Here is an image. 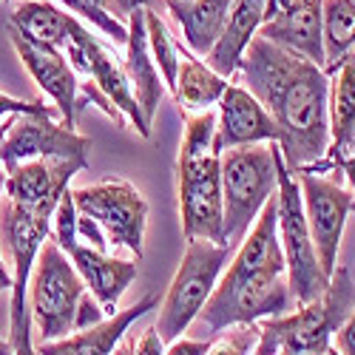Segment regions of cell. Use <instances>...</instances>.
I'll use <instances>...</instances> for the list:
<instances>
[{"label":"cell","mask_w":355,"mask_h":355,"mask_svg":"<svg viewBox=\"0 0 355 355\" xmlns=\"http://www.w3.org/2000/svg\"><path fill=\"white\" fill-rule=\"evenodd\" d=\"M293 295L287 284V264L279 245L276 196L264 205L250 233L242 239L225 276L216 282L208 304L196 315L199 333L216 338L236 324H259L290 310Z\"/></svg>","instance_id":"cell-2"},{"label":"cell","mask_w":355,"mask_h":355,"mask_svg":"<svg viewBox=\"0 0 355 355\" xmlns=\"http://www.w3.org/2000/svg\"><path fill=\"white\" fill-rule=\"evenodd\" d=\"M336 338V349L341 352V355H355V307H352V313H349V318L338 327V333L333 336Z\"/></svg>","instance_id":"cell-37"},{"label":"cell","mask_w":355,"mask_h":355,"mask_svg":"<svg viewBox=\"0 0 355 355\" xmlns=\"http://www.w3.org/2000/svg\"><path fill=\"white\" fill-rule=\"evenodd\" d=\"M333 171H344L349 188L355 191V142L349 145V151H347V154H341V157L333 162Z\"/></svg>","instance_id":"cell-39"},{"label":"cell","mask_w":355,"mask_h":355,"mask_svg":"<svg viewBox=\"0 0 355 355\" xmlns=\"http://www.w3.org/2000/svg\"><path fill=\"white\" fill-rule=\"evenodd\" d=\"M54 230H51V239L57 242V248H60L63 253H69L77 242V205H74V193L66 191L63 199L57 202L54 208Z\"/></svg>","instance_id":"cell-30"},{"label":"cell","mask_w":355,"mask_h":355,"mask_svg":"<svg viewBox=\"0 0 355 355\" xmlns=\"http://www.w3.org/2000/svg\"><path fill=\"white\" fill-rule=\"evenodd\" d=\"M227 88V80L219 77L208 63L196 60L193 54L182 51V63H180V74H176V103H180L188 114H202L211 111V105H219L222 94Z\"/></svg>","instance_id":"cell-25"},{"label":"cell","mask_w":355,"mask_h":355,"mask_svg":"<svg viewBox=\"0 0 355 355\" xmlns=\"http://www.w3.org/2000/svg\"><path fill=\"white\" fill-rule=\"evenodd\" d=\"M279 142L239 145L222 151L225 245H242L261 208L279 193Z\"/></svg>","instance_id":"cell-4"},{"label":"cell","mask_w":355,"mask_h":355,"mask_svg":"<svg viewBox=\"0 0 355 355\" xmlns=\"http://www.w3.org/2000/svg\"><path fill=\"white\" fill-rule=\"evenodd\" d=\"M12 282H15L12 273L6 270V264L0 261V293H9V290H12Z\"/></svg>","instance_id":"cell-41"},{"label":"cell","mask_w":355,"mask_h":355,"mask_svg":"<svg viewBox=\"0 0 355 355\" xmlns=\"http://www.w3.org/2000/svg\"><path fill=\"white\" fill-rule=\"evenodd\" d=\"M321 355H341V352H338V349H336V347H333V344H330V347H327V349H324V352H321Z\"/></svg>","instance_id":"cell-46"},{"label":"cell","mask_w":355,"mask_h":355,"mask_svg":"<svg viewBox=\"0 0 355 355\" xmlns=\"http://www.w3.org/2000/svg\"><path fill=\"white\" fill-rule=\"evenodd\" d=\"M299 185H302L304 216H307L310 239L318 256V268L330 279L338 268V248H341L344 225L349 216L352 193L338 182L324 180V176H315V173H299Z\"/></svg>","instance_id":"cell-12"},{"label":"cell","mask_w":355,"mask_h":355,"mask_svg":"<svg viewBox=\"0 0 355 355\" xmlns=\"http://www.w3.org/2000/svg\"><path fill=\"white\" fill-rule=\"evenodd\" d=\"M349 214H355V196H352V202H349Z\"/></svg>","instance_id":"cell-47"},{"label":"cell","mask_w":355,"mask_h":355,"mask_svg":"<svg viewBox=\"0 0 355 355\" xmlns=\"http://www.w3.org/2000/svg\"><path fill=\"white\" fill-rule=\"evenodd\" d=\"M6 193V171H0V196Z\"/></svg>","instance_id":"cell-45"},{"label":"cell","mask_w":355,"mask_h":355,"mask_svg":"<svg viewBox=\"0 0 355 355\" xmlns=\"http://www.w3.org/2000/svg\"><path fill=\"white\" fill-rule=\"evenodd\" d=\"M211 341L208 338H176L173 344H168L165 355H208Z\"/></svg>","instance_id":"cell-36"},{"label":"cell","mask_w":355,"mask_h":355,"mask_svg":"<svg viewBox=\"0 0 355 355\" xmlns=\"http://www.w3.org/2000/svg\"><path fill=\"white\" fill-rule=\"evenodd\" d=\"M302 0H264V20H273L284 12H290L293 6H299Z\"/></svg>","instance_id":"cell-40"},{"label":"cell","mask_w":355,"mask_h":355,"mask_svg":"<svg viewBox=\"0 0 355 355\" xmlns=\"http://www.w3.org/2000/svg\"><path fill=\"white\" fill-rule=\"evenodd\" d=\"M15 116H57V108L46 105L43 100H15L0 92V123L15 120Z\"/></svg>","instance_id":"cell-31"},{"label":"cell","mask_w":355,"mask_h":355,"mask_svg":"<svg viewBox=\"0 0 355 355\" xmlns=\"http://www.w3.org/2000/svg\"><path fill=\"white\" fill-rule=\"evenodd\" d=\"M165 3H168V0H165ZM180 3H191V0H180Z\"/></svg>","instance_id":"cell-48"},{"label":"cell","mask_w":355,"mask_h":355,"mask_svg":"<svg viewBox=\"0 0 355 355\" xmlns=\"http://www.w3.org/2000/svg\"><path fill=\"white\" fill-rule=\"evenodd\" d=\"M9 40H12L17 57L23 60V66L28 69V74H32L35 83L46 92V97H51L57 114H60V123L74 131L80 80H77L74 69L69 66L66 54L51 49V46H43L32 37H26L23 32H17L12 26H9Z\"/></svg>","instance_id":"cell-14"},{"label":"cell","mask_w":355,"mask_h":355,"mask_svg":"<svg viewBox=\"0 0 355 355\" xmlns=\"http://www.w3.org/2000/svg\"><path fill=\"white\" fill-rule=\"evenodd\" d=\"M57 3H63L74 17H83V20H88V23H94L100 32H105V37H108L114 46H125V40H128V26H123L114 15L97 9L92 0H57Z\"/></svg>","instance_id":"cell-28"},{"label":"cell","mask_w":355,"mask_h":355,"mask_svg":"<svg viewBox=\"0 0 355 355\" xmlns=\"http://www.w3.org/2000/svg\"><path fill=\"white\" fill-rule=\"evenodd\" d=\"M63 54H66L69 66L74 69V74H85L88 80H92L108 97V103L134 123L139 137H145V139L151 137V125L145 123V116L137 105V97L131 92L128 77H125L123 60H116V54L105 43H100L77 17L71 23V35H69V43H66Z\"/></svg>","instance_id":"cell-10"},{"label":"cell","mask_w":355,"mask_h":355,"mask_svg":"<svg viewBox=\"0 0 355 355\" xmlns=\"http://www.w3.org/2000/svg\"><path fill=\"white\" fill-rule=\"evenodd\" d=\"M85 284L74 270L71 259L57 248L54 239H46L28 279V310L37 330V341H57L74 333L77 310L85 295Z\"/></svg>","instance_id":"cell-6"},{"label":"cell","mask_w":355,"mask_h":355,"mask_svg":"<svg viewBox=\"0 0 355 355\" xmlns=\"http://www.w3.org/2000/svg\"><path fill=\"white\" fill-rule=\"evenodd\" d=\"M0 355H12V344H9V338H0Z\"/></svg>","instance_id":"cell-44"},{"label":"cell","mask_w":355,"mask_h":355,"mask_svg":"<svg viewBox=\"0 0 355 355\" xmlns=\"http://www.w3.org/2000/svg\"><path fill=\"white\" fill-rule=\"evenodd\" d=\"M85 168V162L71 159H28L17 165L12 173H6V199L51 222L57 202L69 191L74 173Z\"/></svg>","instance_id":"cell-13"},{"label":"cell","mask_w":355,"mask_h":355,"mask_svg":"<svg viewBox=\"0 0 355 355\" xmlns=\"http://www.w3.org/2000/svg\"><path fill=\"white\" fill-rule=\"evenodd\" d=\"M279 168V193H276V227H279V245L287 264V284L295 307H304L324 295L330 279L321 273L318 256L310 239V227L304 216V202H302V185L284 165L282 148L276 154Z\"/></svg>","instance_id":"cell-5"},{"label":"cell","mask_w":355,"mask_h":355,"mask_svg":"<svg viewBox=\"0 0 355 355\" xmlns=\"http://www.w3.org/2000/svg\"><path fill=\"white\" fill-rule=\"evenodd\" d=\"M74 15L57 9L49 0H23L9 15V26L23 32L26 37H32L43 46H51L57 51H63L71 35Z\"/></svg>","instance_id":"cell-23"},{"label":"cell","mask_w":355,"mask_h":355,"mask_svg":"<svg viewBox=\"0 0 355 355\" xmlns=\"http://www.w3.org/2000/svg\"><path fill=\"white\" fill-rule=\"evenodd\" d=\"M105 321V313L103 307L97 304V299L92 293H85L83 295V302H80V310H77V321H74V333L77 330H85V327H94V324Z\"/></svg>","instance_id":"cell-33"},{"label":"cell","mask_w":355,"mask_h":355,"mask_svg":"<svg viewBox=\"0 0 355 355\" xmlns=\"http://www.w3.org/2000/svg\"><path fill=\"white\" fill-rule=\"evenodd\" d=\"M9 344H12V355H40L37 344H35L32 313L17 321H9Z\"/></svg>","instance_id":"cell-32"},{"label":"cell","mask_w":355,"mask_h":355,"mask_svg":"<svg viewBox=\"0 0 355 355\" xmlns=\"http://www.w3.org/2000/svg\"><path fill=\"white\" fill-rule=\"evenodd\" d=\"M324 28V71L336 74L347 60H355V0H321Z\"/></svg>","instance_id":"cell-24"},{"label":"cell","mask_w":355,"mask_h":355,"mask_svg":"<svg viewBox=\"0 0 355 355\" xmlns=\"http://www.w3.org/2000/svg\"><path fill=\"white\" fill-rule=\"evenodd\" d=\"M9 128H12V120H6V123H0V145H3V139H6Z\"/></svg>","instance_id":"cell-43"},{"label":"cell","mask_w":355,"mask_h":355,"mask_svg":"<svg viewBox=\"0 0 355 355\" xmlns=\"http://www.w3.org/2000/svg\"><path fill=\"white\" fill-rule=\"evenodd\" d=\"M176 191H180V216H182L185 242L205 239L214 245H225L222 151H214L208 157L176 159Z\"/></svg>","instance_id":"cell-9"},{"label":"cell","mask_w":355,"mask_h":355,"mask_svg":"<svg viewBox=\"0 0 355 355\" xmlns=\"http://www.w3.org/2000/svg\"><path fill=\"white\" fill-rule=\"evenodd\" d=\"M236 0H191V3H180V0H168V12L180 20L185 43L193 54L208 57L214 46L219 43L225 26L230 20Z\"/></svg>","instance_id":"cell-22"},{"label":"cell","mask_w":355,"mask_h":355,"mask_svg":"<svg viewBox=\"0 0 355 355\" xmlns=\"http://www.w3.org/2000/svg\"><path fill=\"white\" fill-rule=\"evenodd\" d=\"M125 77L131 83V92L137 97V105L151 125L157 108L165 94V83L159 77V69L148 49V32H145V9H137L128 15V40H125V60H123Z\"/></svg>","instance_id":"cell-18"},{"label":"cell","mask_w":355,"mask_h":355,"mask_svg":"<svg viewBox=\"0 0 355 355\" xmlns=\"http://www.w3.org/2000/svg\"><path fill=\"white\" fill-rule=\"evenodd\" d=\"M92 3H94L97 9H103V12H108V15H114V0H92Z\"/></svg>","instance_id":"cell-42"},{"label":"cell","mask_w":355,"mask_h":355,"mask_svg":"<svg viewBox=\"0 0 355 355\" xmlns=\"http://www.w3.org/2000/svg\"><path fill=\"white\" fill-rule=\"evenodd\" d=\"M159 299L154 293H148L145 299H139L137 304L125 307V310H116L114 315H108L105 321L94 324V327H85L77 330L66 338H57V341H40L37 352L40 355H111L125 338V333L131 330V324L137 318H142L148 310H157Z\"/></svg>","instance_id":"cell-16"},{"label":"cell","mask_w":355,"mask_h":355,"mask_svg":"<svg viewBox=\"0 0 355 355\" xmlns=\"http://www.w3.org/2000/svg\"><path fill=\"white\" fill-rule=\"evenodd\" d=\"M165 3V0H114V12L116 15H131V12H137V9H159Z\"/></svg>","instance_id":"cell-38"},{"label":"cell","mask_w":355,"mask_h":355,"mask_svg":"<svg viewBox=\"0 0 355 355\" xmlns=\"http://www.w3.org/2000/svg\"><path fill=\"white\" fill-rule=\"evenodd\" d=\"M77 236L88 239V242H92V248L100 250V253H105V248H108L105 233L100 230V225L94 219H88V216H80V214H77Z\"/></svg>","instance_id":"cell-35"},{"label":"cell","mask_w":355,"mask_h":355,"mask_svg":"<svg viewBox=\"0 0 355 355\" xmlns=\"http://www.w3.org/2000/svg\"><path fill=\"white\" fill-rule=\"evenodd\" d=\"M216 111H202V114H188L185 123V137L180 145V157H208L214 151H222L216 142Z\"/></svg>","instance_id":"cell-27"},{"label":"cell","mask_w":355,"mask_h":355,"mask_svg":"<svg viewBox=\"0 0 355 355\" xmlns=\"http://www.w3.org/2000/svg\"><path fill=\"white\" fill-rule=\"evenodd\" d=\"M261 23H264V0H236L219 43L208 54V66L219 77L227 80L230 74L239 71L242 54L250 46V40L259 35Z\"/></svg>","instance_id":"cell-21"},{"label":"cell","mask_w":355,"mask_h":355,"mask_svg":"<svg viewBox=\"0 0 355 355\" xmlns=\"http://www.w3.org/2000/svg\"><path fill=\"white\" fill-rule=\"evenodd\" d=\"M92 139L54 123V116H15L12 128L0 145V165L12 173L17 165L28 159H71L85 162Z\"/></svg>","instance_id":"cell-11"},{"label":"cell","mask_w":355,"mask_h":355,"mask_svg":"<svg viewBox=\"0 0 355 355\" xmlns=\"http://www.w3.org/2000/svg\"><path fill=\"white\" fill-rule=\"evenodd\" d=\"M259 37L270 40L293 54L307 57L324 69V28H321V0H302L290 12L264 20Z\"/></svg>","instance_id":"cell-19"},{"label":"cell","mask_w":355,"mask_h":355,"mask_svg":"<svg viewBox=\"0 0 355 355\" xmlns=\"http://www.w3.org/2000/svg\"><path fill=\"white\" fill-rule=\"evenodd\" d=\"M259 324H236L225 336L211 338L208 355H253L259 347Z\"/></svg>","instance_id":"cell-29"},{"label":"cell","mask_w":355,"mask_h":355,"mask_svg":"<svg viewBox=\"0 0 355 355\" xmlns=\"http://www.w3.org/2000/svg\"><path fill=\"white\" fill-rule=\"evenodd\" d=\"M327 116H330V148L318 162L299 173H327L333 171V162L349 151L355 142V60H347L336 74H330V100H327Z\"/></svg>","instance_id":"cell-20"},{"label":"cell","mask_w":355,"mask_h":355,"mask_svg":"<svg viewBox=\"0 0 355 355\" xmlns=\"http://www.w3.org/2000/svg\"><path fill=\"white\" fill-rule=\"evenodd\" d=\"M6 3H12V0H6Z\"/></svg>","instance_id":"cell-49"},{"label":"cell","mask_w":355,"mask_h":355,"mask_svg":"<svg viewBox=\"0 0 355 355\" xmlns=\"http://www.w3.org/2000/svg\"><path fill=\"white\" fill-rule=\"evenodd\" d=\"M131 347H134V355H165V349H168V344L159 338L157 327L142 330V333L134 338Z\"/></svg>","instance_id":"cell-34"},{"label":"cell","mask_w":355,"mask_h":355,"mask_svg":"<svg viewBox=\"0 0 355 355\" xmlns=\"http://www.w3.org/2000/svg\"><path fill=\"white\" fill-rule=\"evenodd\" d=\"M242 83L279 128V148L290 173L318 162L330 148V77L307 57L264 37L242 54Z\"/></svg>","instance_id":"cell-1"},{"label":"cell","mask_w":355,"mask_h":355,"mask_svg":"<svg viewBox=\"0 0 355 355\" xmlns=\"http://www.w3.org/2000/svg\"><path fill=\"white\" fill-rule=\"evenodd\" d=\"M227 259H230V248L225 245H214L205 239L188 242L182 264L165 293L159 318L154 324L165 344H173L196 321L202 307L208 304Z\"/></svg>","instance_id":"cell-7"},{"label":"cell","mask_w":355,"mask_h":355,"mask_svg":"<svg viewBox=\"0 0 355 355\" xmlns=\"http://www.w3.org/2000/svg\"><path fill=\"white\" fill-rule=\"evenodd\" d=\"M77 214L88 216L100 225L105 233V242L114 248H123L137 261L142 259V242H145V225H148V202L131 185L128 180H100L94 185H85L71 191Z\"/></svg>","instance_id":"cell-8"},{"label":"cell","mask_w":355,"mask_h":355,"mask_svg":"<svg viewBox=\"0 0 355 355\" xmlns=\"http://www.w3.org/2000/svg\"><path fill=\"white\" fill-rule=\"evenodd\" d=\"M355 307V282L349 268H336L330 284L315 302L293 315L259 321L256 355H321Z\"/></svg>","instance_id":"cell-3"},{"label":"cell","mask_w":355,"mask_h":355,"mask_svg":"<svg viewBox=\"0 0 355 355\" xmlns=\"http://www.w3.org/2000/svg\"><path fill=\"white\" fill-rule=\"evenodd\" d=\"M216 142L222 151L239 145H259V142H279V128L270 120V114L261 108V103L248 92L245 85L227 83L225 94L216 111Z\"/></svg>","instance_id":"cell-15"},{"label":"cell","mask_w":355,"mask_h":355,"mask_svg":"<svg viewBox=\"0 0 355 355\" xmlns=\"http://www.w3.org/2000/svg\"><path fill=\"white\" fill-rule=\"evenodd\" d=\"M66 256L71 259V264H74V270L80 273L85 290L97 299L103 313L114 315L116 304H120V299L125 295V290L137 279V261L114 259L108 253L94 250L92 245H74Z\"/></svg>","instance_id":"cell-17"},{"label":"cell","mask_w":355,"mask_h":355,"mask_svg":"<svg viewBox=\"0 0 355 355\" xmlns=\"http://www.w3.org/2000/svg\"><path fill=\"white\" fill-rule=\"evenodd\" d=\"M145 32H148V49H151V57H154V63L159 69V77H162L165 88L173 92L176 74H180V63H182V49L176 46L165 20L154 9H145Z\"/></svg>","instance_id":"cell-26"}]
</instances>
